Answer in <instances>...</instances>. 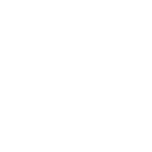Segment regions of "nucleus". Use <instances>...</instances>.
Returning a JSON list of instances; mask_svg holds the SVG:
<instances>
[]
</instances>
